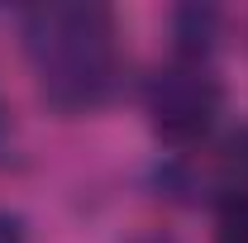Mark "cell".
I'll return each mask as SVG.
<instances>
[{
  "mask_svg": "<svg viewBox=\"0 0 248 243\" xmlns=\"http://www.w3.org/2000/svg\"><path fill=\"white\" fill-rule=\"evenodd\" d=\"M24 48L48 105L81 115L105 105L120 81L115 15L100 5H38L24 15Z\"/></svg>",
  "mask_w": 248,
  "mask_h": 243,
  "instance_id": "1",
  "label": "cell"
},
{
  "mask_svg": "<svg viewBox=\"0 0 248 243\" xmlns=\"http://www.w3.org/2000/svg\"><path fill=\"white\" fill-rule=\"evenodd\" d=\"M143 105H148L157 138H167L177 148H191L215 129L219 110H224V86H219L215 67L205 58H182L177 53L167 67H157L148 76Z\"/></svg>",
  "mask_w": 248,
  "mask_h": 243,
  "instance_id": "2",
  "label": "cell"
},
{
  "mask_svg": "<svg viewBox=\"0 0 248 243\" xmlns=\"http://www.w3.org/2000/svg\"><path fill=\"white\" fill-rule=\"evenodd\" d=\"M172 182L182 191H205L219 205L248 200V124H239L234 134H224L219 143H210L196 162L172 167Z\"/></svg>",
  "mask_w": 248,
  "mask_h": 243,
  "instance_id": "3",
  "label": "cell"
},
{
  "mask_svg": "<svg viewBox=\"0 0 248 243\" xmlns=\"http://www.w3.org/2000/svg\"><path fill=\"white\" fill-rule=\"evenodd\" d=\"M219 243H248V200L219 205Z\"/></svg>",
  "mask_w": 248,
  "mask_h": 243,
  "instance_id": "4",
  "label": "cell"
},
{
  "mask_svg": "<svg viewBox=\"0 0 248 243\" xmlns=\"http://www.w3.org/2000/svg\"><path fill=\"white\" fill-rule=\"evenodd\" d=\"M0 243H24V219L0 210Z\"/></svg>",
  "mask_w": 248,
  "mask_h": 243,
  "instance_id": "5",
  "label": "cell"
},
{
  "mask_svg": "<svg viewBox=\"0 0 248 243\" xmlns=\"http://www.w3.org/2000/svg\"><path fill=\"white\" fill-rule=\"evenodd\" d=\"M129 243H177L172 234H139V239H129Z\"/></svg>",
  "mask_w": 248,
  "mask_h": 243,
  "instance_id": "6",
  "label": "cell"
}]
</instances>
